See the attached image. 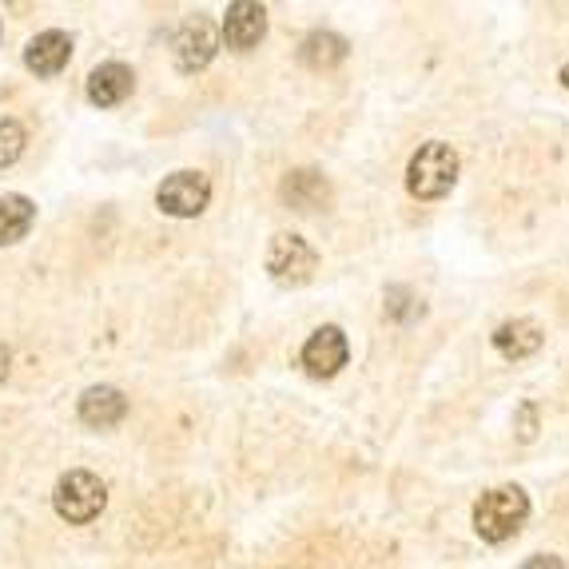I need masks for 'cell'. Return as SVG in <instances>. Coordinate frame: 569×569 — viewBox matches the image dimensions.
<instances>
[{"label":"cell","mask_w":569,"mask_h":569,"mask_svg":"<svg viewBox=\"0 0 569 569\" xmlns=\"http://www.w3.org/2000/svg\"><path fill=\"white\" fill-rule=\"evenodd\" d=\"M530 518V493L522 486H493L475 502V530L490 546H502Z\"/></svg>","instance_id":"cell-1"},{"label":"cell","mask_w":569,"mask_h":569,"mask_svg":"<svg viewBox=\"0 0 569 569\" xmlns=\"http://www.w3.org/2000/svg\"><path fill=\"white\" fill-rule=\"evenodd\" d=\"M458 183V152L450 143H422L407 163V191L415 200H442Z\"/></svg>","instance_id":"cell-2"},{"label":"cell","mask_w":569,"mask_h":569,"mask_svg":"<svg viewBox=\"0 0 569 569\" xmlns=\"http://www.w3.org/2000/svg\"><path fill=\"white\" fill-rule=\"evenodd\" d=\"M52 506L68 526H88L108 506V486L92 470H68L52 490Z\"/></svg>","instance_id":"cell-3"},{"label":"cell","mask_w":569,"mask_h":569,"mask_svg":"<svg viewBox=\"0 0 569 569\" xmlns=\"http://www.w3.org/2000/svg\"><path fill=\"white\" fill-rule=\"evenodd\" d=\"M267 271L283 287H303V283H311L315 271H319V251H315L303 236L283 231V236H276L271 247H267Z\"/></svg>","instance_id":"cell-4"},{"label":"cell","mask_w":569,"mask_h":569,"mask_svg":"<svg viewBox=\"0 0 569 569\" xmlns=\"http://www.w3.org/2000/svg\"><path fill=\"white\" fill-rule=\"evenodd\" d=\"M211 203V180L203 171H171L168 180L156 188V208L171 219H196Z\"/></svg>","instance_id":"cell-5"},{"label":"cell","mask_w":569,"mask_h":569,"mask_svg":"<svg viewBox=\"0 0 569 569\" xmlns=\"http://www.w3.org/2000/svg\"><path fill=\"white\" fill-rule=\"evenodd\" d=\"M219 48V32L208 17H188L171 37V52H176V68L180 72H200L211 64Z\"/></svg>","instance_id":"cell-6"},{"label":"cell","mask_w":569,"mask_h":569,"mask_svg":"<svg viewBox=\"0 0 569 569\" xmlns=\"http://www.w3.org/2000/svg\"><path fill=\"white\" fill-rule=\"evenodd\" d=\"M299 359H303L311 379H335V375L347 367V359H351V342H347L342 327L327 323L303 342V355H299Z\"/></svg>","instance_id":"cell-7"},{"label":"cell","mask_w":569,"mask_h":569,"mask_svg":"<svg viewBox=\"0 0 569 569\" xmlns=\"http://www.w3.org/2000/svg\"><path fill=\"white\" fill-rule=\"evenodd\" d=\"M263 37H267L263 4H256V0H236V4H228V17H223V40H228V48L247 52V48H256Z\"/></svg>","instance_id":"cell-8"},{"label":"cell","mask_w":569,"mask_h":569,"mask_svg":"<svg viewBox=\"0 0 569 569\" xmlns=\"http://www.w3.org/2000/svg\"><path fill=\"white\" fill-rule=\"evenodd\" d=\"M279 196H283V203L295 211H319L327 200H331V183H327L323 171L299 168V171H287L283 176Z\"/></svg>","instance_id":"cell-9"},{"label":"cell","mask_w":569,"mask_h":569,"mask_svg":"<svg viewBox=\"0 0 569 569\" xmlns=\"http://www.w3.org/2000/svg\"><path fill=\"white\" fill-rule=\"evenodd\" d=\"M136 88V72L120 60H108V64L92 68V77H88V100L96 108H116L123 104Z\"/></svg>","instance_id":"cell-10"},{"label":"cell","mask_w":569,"mask_h":569,"mask_svg":"<svg viewBox=\"0 0 569 569\" xmlns=\"http://www.w3.org/2000/svg\"><path fill=\"white\" fill-rule=\"evenodd\" d=\"M68 60H72V37L60 29L40 32V37H32L29 48H24V64H29L37 77H57V72L68 68Z\"/></svg>","instance_id":"cell-11"},{"label":"cell","mask_w":569,"mask_h":569,"mask_svg":"<svg viewBox=\"0 0 569 569\" xmlns=\"http://www.w3.org/2000/svg\"><path fill=\"white\" fill-rule=\"evenodd\" d=\"M493 351L502 355V359H530V355L541 351V342H546V331H541L533 319H506L498 331L490 335Z\"/></svg>","instance_id":"cell-12"},{"label":"cell","mask_w":569,"mask_h":569,"mask_svg":"<svg viewBox=\"0 0 569 569\" xmlns=\"http://www.w3.org/2000/svg\"><path fill=\"white\" fill-rule=\"evenodd\" d=\"M77 410H80V422H84V427L108 430V427H116V422H123L128 399H123L116 387H88L84 395H80Z\"/></svg>","instance_id":"cell-13"},{"label":"cell","mask_w":569,"mask_h":569,"mask_svg":"<svg viewBox=\"0 0 569 569\" xmlns=\"http://www.w3.org/2000/svg\"><path fill=\"white\" fill-rule=\"evenodd\" d=\"M32 223H37V203L29 196H17V191L0 196V247L20 243L32 231Z\"/></svg>","instance_id":"cell-14"},{"label":"cell","mask_w":569,"mask_h":569,"mask_svg":"<svg viewBox=\"0 0 569 569\" xmlns=\"http://www.w3.org/2000/svg\"><path fill=\"white\" fill-rule=\"evenodd\" d=\"M299 60L315 72H327V68L342 64L347 60V40L339 32H327V29H315L307 32V40L299 44Z\"/></svg>","instance_id":"cell-15"},{"label":"cell","mask_w":569,"mask_h":569,"mask_svg":"<svg viewBox=\"0 0 569 569\" xmlns=\"http://www.w3.org/2000/svg\"><path fill=\"white\" fill-rule=\"evenodd\" d=\"M24 143H29V136H24V123H20V120H0V168H12V163L20 160V152H24Z\"/></svg>","instance_id":"cell-16"},{"label":"cell","mask_w":569,"mask_h":569,"mask_svg":"<svg viewBox=\"0 0 569 569\" xmlns=\"http://www.w3.org/2000/svg\"><path fill=\"white\" fill-rule=\"evenodd\" d=\"M387 315L390 319H415V315H422V303L407 287H387Z\"/></svg>","instance_id":"cell-17"},{"label":"cell","mask_w":569,"mask_h":569,"mask_svg":"<svg viewBox=\"0 0 569 569\" xmlns=\"http://www.w3.org/2000/svg\"><path fill=\"white\" fill-rule=\"evenodd\" d=\"M522 569H566V561H561L558 553H533Z\"/></svg>","instance_id":"cell-18"},{"label":"cell","mask_w":569,"mask_h":569,"mask_svg":"<svg viewBox=\"0 0 569 569\" xmlns=\"http://www.w3.org/2000/svg\"><path fill=\"white\" fill-rule=\"evenodd\" d=\"M522 438H533V407H522Z\"/></svg>","instance_id":"cell-19"},{"label":"cell","mask_w":569,"mask_h":569,"mask_svg":"<svg viewBox=\"0 0 569 569\" xmlns=\"http://www.w3.org/2000/svg\"><path fill=\"white\" fill-rule=\"evenodd\" d=\"M9 359H12V355H9V347H0V382L9 379Z\"/></svg>","instance_id":"cell-20"},{"label":"cell","mask_w":569,"mask_h":569,"mask_svg":"<svg viewBox=\"0 0 569 569\" xmlns=\"http://www.w3.org/2000/svg\"><path fill=\"white\" fill-rule=\"evenodd\" d=\"M561 84H566V88H569V64H566V68H561Z\"/></svg>","instance_id":"cell-21"}]
</instances>
